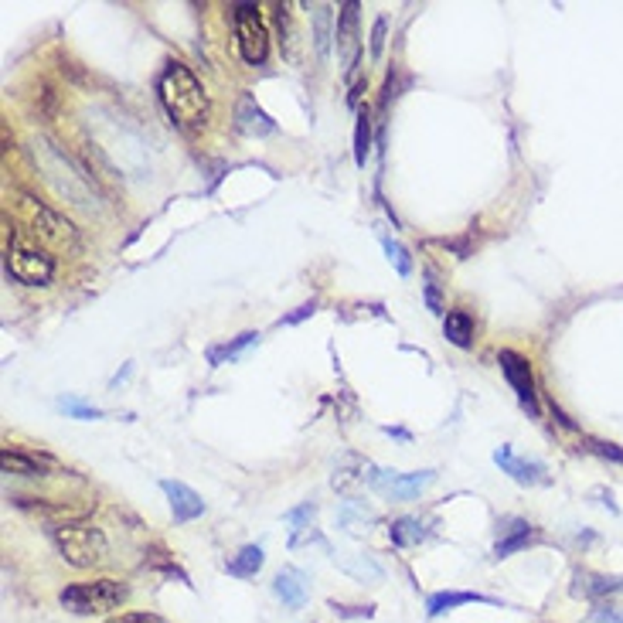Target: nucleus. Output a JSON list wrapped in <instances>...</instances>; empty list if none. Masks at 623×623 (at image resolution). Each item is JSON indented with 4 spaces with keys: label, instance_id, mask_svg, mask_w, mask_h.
Returning <instances> with one entry per match:
<instances>
[{
    "label": "nucleus",
    "instance_id": "obj_16",
    "mask_svg": "<svg viewBox=\"0 0 623 623\" xmlns=\"http://www.w3.org/2000/svg\"><path fill=\"white\" fill-rule=\"evenodd\" d=\"M235 117H239V130L249 134V137H266V134H273L276 130V123L255 106L253 96L239 99V113H235Z\"/></svg>",
    "mask_w": 623,
    "mask_h": 623
},
{
    "label": "nucleus",
    "instance_id": "obj_2",
    "mask_svg": "<svg viewBox=\"0 0 623 623\" xmlns=\"http://www.w3.org/2000/svg\"><path fill=\"white\" fill-rule=\"evenodd\" d=\"M48 538L72 569H96L106 562V552H109L102 528L89 525L82 518L78 522H55L48 528Z\"/></svg>",
    "mask_w": 623,
    "mask_h": 623
},
{
    "label": "nucleus",
    "instance_id": "obj_5",
    "mask_svg": "<svg viewBox=\"0 0 623 623\" xmlns=\"http://www.w3.org/2000/svg\"><path fill=\"white\" fill-rule=\"evenodd\" d=\"M7 273L14 276L24 287H44L55 276V259L28 242H14L7 249Z\"/></svg>",
    "mask_w": 623,
    "mask_h": 623
},
{
    "label": "nucleus",
    "instance_id": "obj_30",
    "mask_svg": "<svg viewBox=\"0 0 623 623\" xmlns=\"http://www.w3.org/2000/svg\"><path fill=\"white\" fill-rule=\"evenodd\" d=\"M593 620L596 623H623V606L600 603L596 610H593Z\"/></svg>",
    "mask_w": 623,
    "mask_h": 623
},
{
    "label": "nucleus",
    "instance_id": "obj_31",
    "mask_svg": "<svg viewBox=\"0 0 623 623\" xmlns=\"http://www.w3.org/2000/svg\"><path fill=\"white\" fill-rule=\"evenodd\" d=\"M382 41H385V18H378L371 28V59L382 55Z\"/></svg>",
    "mask_w": 623,
    "mask_h": 623
},
{
    "label": "nucleus",
    "instance_id": "obj_28",
    "mask_svg": "<svg viewBox=\"0 0 623 623\" xmlns=\"http://www.w3.org/2000/svg\"><path fill=\"white\" fill-rule=\"evenodd\" d=\"M341 569H348V572H354V576H368V579H382V569L375 562H368V559H361V562H348V559H341Z\"/></svg>",
    "mask_w": 623,
    "mask_h": 623
},
{
    "label": "nucleus",
    "instance_id": "obj_29",
    "mask_svg": "<svg viewBox=\"0 0 623 623\" xmlns=\"http://www.w3.org/2000/svg\"><path fill=\"white\" fill-rule=\"evenodd\" d=\"M586 447L593 449V453H600L603 460H613V464H623V447H617V443H603V440H589Z\"/></svg>",
    "mask_w": 623,
    "mask_h": 623
},
{
    "label": "nucleus",
    "instance_id": "obj_35",
    "mask_svg": "<svg viewBox=\"0 0 623 623\" xmlns=\"http://www.w3.org/2000/svg\"><path fill=\"white\" fill-rule=\"evenodd\" d=\"M426 300H429V307H433V313H443V303H440V296H436V287H433V283L426 287Z\"/></svg>",
    "mask_w": 623,
    "mask_h": 623
},
{
    "label": "nucleus",
    "instance_id": "obj_23",
    "mask_svg": "<svg viewBox=\"0 0 623 623\" xmlns=\"http://www.w3.org/2000/svg\"><path fill=\"white\" fill-rule=\"evenodd\" d=\"M382 249H385V255H389V263L399 270V276H409L412 273V255L406 246H399L395 239H389V235H382Z\"/></svg>",
    "mask_w": 623,
    "mask_h": 623
},
{
    "label": "nucleus",
    "instance_id": "obj_3",
    "mask_svg": "<svg viewBox=\"0 0 623 623\" xmlns=\"http://www.w3.org/2000/svg\"><path fill=\"white\" fill-rule=\"evenodd\" d=\"M130 586L119 579H93V583L65 586L59 593V603L76 613V617H96V613H109L117 606L126 603Z\"/></svg>",
    "mask_w": 623,
    "mask_h": 623
},
{
    "label": "nucleus",
    "instance_id": "obj_19",
    "mask_svg": "<svg viewBox=\"0 0 623 623\" xmlns=\"http://www.w3.org/2000/svg\"><path fill=\"white\" fill-rule=\"evenodd\" d=\"M443 334L453 348H470L473 344V317L467 311H449L443 317Z\"/></svg>",
    "mask_w": 623,
    "mask_h": 623
},
{
    "label": "nucleus",
    "instance_id": "obj_25",
    "mask_svg": "<svg viewBox=\"0 0 623 623\" xmlns=\"http://www.w3.org/2000/svg\"><path fill=\"white\" fill-rule=\"evenodd\" d=\"M328 20H331V7H313V35H317V55L328 59Z\"/></svg>",
    "mask_w": 623,
    "mask_h": 623
},
{
    "label": "nucleus",
    "instance_id": "obj_27",
    "mask_svg": "<svg viewBox=\"0 0 623 623\" xmlns=\"http://www.w3.org/2000/svg\"><path fill=\"white\" fill-rule=\"evenodd\" d=\"M328 606H331L337 617H344V620H368V617H375V606H344L337 603V600H331Z\"/></svg>",
    "mask_w": 623,
    "mask_h": 623
},
{
    "label": "nucleus",
    "instance_id": "obj_26",
    "mask_svg": "<svg viewBox=\"0 0 623 623\" xmlns=\"http://www.w3.org/2000/svg\"><path fill=\"white\" fill-rule=\"evenodd\" d=\"M59 406L69 412V416H76V419H102V412H99L96 406H85V402H78V399H72V395L61 399Z\"/></svg>",
    "mask_w": 623,
    "mask_h": 623
},
{
    "label": "nucleus",
    "instance_id": "obj_32",
    "mask_svg": "<svg viewBox=\"0 0 623 623\" xmlns=\"http://www.w3.org/2000/svg\"><path fill=\"white\" fill-rule=\"evenodd\" d=\"M109 623H167V620L157 617V613H123V617H117V620Z\"/></svg>",
    "mask_w": 623,
    "mask_h": 623
},
{
    "label": "nucleus",
    "instance_id": "obj_18",
    "mask_svg": "<svg viewBox=\"0 0 623 623\" xmlns=\"http://www.w3.org/2000/svg\"><path fill=\"white\" fill-rule=\"evenodd\" d=\"M464 603H498V600H490L484 593H457V589H443V593H433L426 600V613L429 617H440V613H447L453 606H464Z\"/></svg>",
    "mask_w": 623,
    "mask_h": 623
},
{
    "label": "nucleus",
    "instance_id": "obj_24",
    "mask_svg": "<svg viewBox=\"0 0 623 623\" xmlns=\"http://www.w3.org/2000/svg\"><path fill=\"white\" fill-rule=\"evenodd\" d=\"M255 341H259V334H253V331L239 334L232 344H222V348H212V351H208V361H212V365H222L225 358H235L239 351L249 348V344H255Z\"/></svg>",
    "mask_w": 623,
    "mask_h": 623
},
{
    "label": "nucleus",
    "instance_id": "obj_9",
    "mask_svg": "<svg viewBox=\"0 0 623 623\" xmlns=\"http://www.w3.org/2000/svg\"><path fill=\"white\" fill-rule=\"evenodd\" d=\"M160 490H164L167 501H171V511H174L177 525H188V522H195V518L205 514V501H201V494L191 490L188 484H181V481H160Z\"/></svg>",
    "mask_w": 623,
    "mask_h": 623
},
{
    "label": "nucleus",
    "instance_id": "obj_12",
    "mask_svg": "<svg viewBox=\"0 0 623 623\" xmlns=\"http://www.w3.org/2000/svg\"><path fill=\"white\" fill-rule=\"evenodd\" d=\"M613 593H623L620 576H603V572L576 569V576H572V596H583V600H603V596H613Z\"/></svg>",
    "mask_w": 623,
    "mask_h": 623
},
{
    "label": "nucleus",
    "instance_id": "obj_11",
    "mask_svg": "<svg viewBox=\"0 0 623 623\" xmlns=\"http://www.w3.org/2000/svg\"><path fill=\"white\" fill-rule=\"evenodd\" d=\"M494 464L511 473L518 484H546V464H538V460H525V457H518L511 447H501L494 453Z\"/></svg>",
    "mask_w": 623,
    "mask_h": 623
},
{
    "label": "nucleus",
    "instance_id": "obj_21",
    "mask_svg": "<svg viewBox=\"0 0 623 623\" xmlns=\"http://www.w3.org/2000/svg\"><path fill=\"white\" fill-rule=\"evenodd\" d=\"M389 535L395 546H416V542L426 538V528H423L419 518H399V522H392Z\"/></svg>",
    "mask_w": 623,
    "mask_h": 623
},
{
    "label": "nucleus",
    "instance_id": "obj_15",
    "mask_svg": "<svg viewBox=\"0 0 623 623\" xmlns=\"http://www.w3.org/2000/svg\"><path fill=\"white\" fill-rule=\"evenodd\" d=\"M273 593L283 600V606L303 610V606H307V596H311V586H307V576H303L300 569H283V572H276Z\"/></svg>",
    "mask_w": 623,
    "mask_h": 623
},
{
    "label": "nucleus",
    "instance_id": "obj_6",
    "mask_svg": "<svg viewBox=\"0 0 623 623\" xmlns=\"http://www.w3.org/2000/svg\"><path fill=\"white\" fill-rule=\"evenodd\" d=\"M436 481V470H416V473H399V470H371L368 484L389 494L392 501H416L429 484Z\"/></svg>",
    "mask_w": 623,
    "mask_h": 623
},
{
    "label": "nucleus",
    "instance_id": "obj_10",
    "mask_svg": "<svg viewBox=\"0 0 623 623\" xmlns=\"http://www.w3.org/2000/svg\"><path fill=\"white\" fill-rule=\"evenodd\" d=\"M20 205H24V212L31 214V222H35V232L48 235V239H65V235H76L72 222H69V218H61L59 212H52V208H44L38 198L20 195Z\"/></svg>",
    "mask_w": 623,
    "mask_h": 623
},
{
    "label": "nucleus",
    "instance_id": "obj_4",
    "mask_svg": "<svg viewBox=\"0 0 623 623\" xmlns=\"http://www.w3.org/2000/svg\"><path fill=\"white\" fill-rule=\"evenodd\" d=\"M235 41H239V55L246 65H263L270 55V31L259 18V7L253 4H239L235 7Z\"/></svg>",
    "mask_w": 623,
    "mask_h": 623
},
{
    "label": "nucleus",
    "instance_id": "obj_34",
    "mask_svg": "<svg viewBox=\"0 0 623 623\" xmlns=\"http://www.w3.org/2000/svg\"><path fill=\"white\" fill-rule=\"evenodd\" d=\"M313 311H317L313 303H303V307H296V311H293V313H287V317H283L279 324H296V320H303V317H311Z\"/></svg>",
    "mask_w": 623,
    "mask_h": 623
},
{
    "label": "nucleus",
    "instance_id": "obj_7",
    "mask_svg": "<svg viewBox=\"0 0 623 623\" xmlns=\"http://www.w3.org/2000/svg\"><path fill=\"white\" fill-rule=\"evenodd\" d=\"M498 365L505 371L507 385L514 389L518 395V402L525 406L531 416H538V399H535V378H531V365H528V358H522L518 351L505 348L498 354Z\"/></svg>",
    "mask_w": 623,
    "mask_h": 623
},
{
    "label": "nucleus",
    "instance_id": "obj_20",
    "mask_svg": "<svg viewBox=\"0 0 623 623\" xmlns=\"http://www.w3.org/2000/svg\"><path fill=\"white\" fill-rule=\"evenodd\" d=\"M263 562H266V552L259 546H246L225 569H229V576H235V579H253L255 572L263 569Z\"/></svg>",
    "mask_w": 623,
    "mask_h": 623
},
{
    "label": "nucleus",
    "instance_id": "obj_8",
    "mask_svg": "<svg viewBox=\"0 0 623 623\" xmlns=\"http://www.w3.org/2000/svg\"><path fill=\"white\" fill-rule=\"evenodd\" d=\"M0 464H4V473H18V477H52L59 470L55 457L35 453L28 447H11V443L0 453Z\"/></svg>",
    "mask_w": 623,
    "mask_h": 623
},
{
    "label": "nucleus",
    "instance_id": "obj_17",
    "mask_svg": "<svg viewBox=\"0 0 623 623\" xmlns=\"http://www.w3.org/2000/svg\"><path fill=\"white\" fill-rule=\"evenodd\" d=\"M18 507L24 511H38V514H59L65 522H78L82 514H85V507L78 505H69V501H48V498H24V494H14L11 498Z\"/></svg>",
    "mask_w": 623,
    "mask_h": 623
},
{
    "label": "nucleus",
    "instance_id": "obj_22",
    "mask_svg": "<svg viewBox=\"0 0 623 623\" xmlns=\"http://www.w3.org/2000/svg\"><path fill=\"white\" fill-rule=\"evenodd\" d=\"M368 147H371V117H368V109H361V113H358V126H354V160H358V164H365Z\"/></svg>",
    "mask_w": 623,
    "mask_h": 623
},
{
    "label": "nucleus",
    "instance_id": "obj_1",
    "mask_svg": "<svg viewBox=\"0 0 623 623\" xmlns=\"http://www.w3.org/2000/svg\"><path fill=\"white\" fill-rule=\"evenodd\" d=\"M157 96L181 130H198L208 123V93L184 61L164 65V72L157 78Z\"/></svg>",
    "mask_w": 623,
    "mask_h": 623
},
{
    "label": "nucleus",
    "instance_id": "obj_13",
    "mask_svg": "<svg viewBox=\"0 0 623 623\" xmlns=\"http://www.w3.org/2000/svg\"><path fill=\"white\" fill-rule=\"evenodd\" d=\"M337 52L344 59V72L358 65V4H344L337 18Z\"/></svg>",
    "mask_w": 623,
    "mask_h": 623
},
{
    "label": "nucleus",
    "instance_id": "obj_33",
    "mask_svg": "<svg viewBox=\"0 0 623 623\" xmlns=\"http://www.w3.org/2000/svg\"><path fill=\"white\" fill-rule=\"evenodd\" d=\"M313 511H317V507H313V505L296 507V511H290V514H287V522H290V525H303L307 518H313Z\"/></svg>",
    "mask_w": 623,
    "mask_h": 623
},
{
    "label": "nucleus",
    "instance_id": "obj_14",
    "mask_svg": "<svg viewBox=\"0 0 623 623\" xmlns=\"http://www.w3.org/2000/svg\"><path fill=\"white\" fill-rule=\"evenodd\" d=\"M498 531H501V538H498V546H494V555H498V559H507V555L522 552V548L531 546V542L538 538V531L528 525V522H522V518H505V522L498 525Z\"/></svg>",
    "mask_w": 623,
    "mask_h": 623
}]
</instances>
